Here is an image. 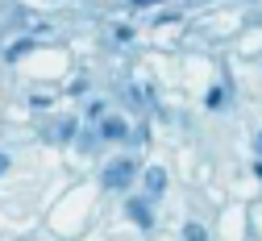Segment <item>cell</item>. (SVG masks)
Wrapping results in <instances>:
<instances>
[{"mask_svg": "<svg viewBox=\"0 0 262 241\" xmlns=\"http://www.w3.org/2000/svg\"><path fill=\"white\" fill-rule=\"evenodd\" d=\"M142 183H146V200H158L162 191H167V170H162V166H150L146 175H142Z\"/></svg>", "mask_w": 262, "mask_h": 241, "instance_id": "3", "label": "cell"}, {"mask_svg": "<svg viewBox=\"0 0 262 241\" xmlns=\"http://www.w3.org/2000/svg\"><path fill=\"white\" fill-rule=\"evenodd\" d=\"M146 5H158V0H134V9H146Z\"/></svg>", "mask_w": 262, "mask_h": 241, "instance_id": "12", "label": "cell"}, {"mask_svg": "<svg viewBox=\"0 0 262 241\" xmlns=\"http://www.w3.org/2000/svg\"><path fill=\"white\" fill-rule=\"evenodd\" d=\"M125 216L134 221L138 229H154V212H150V200L146 195H129L125 200Z\"/></svg>", "mask_w": 262, "mask_h": 241, "instance_id": "2", "label": "cell"}, {"mask_svg": "<svg viewBox=\"0 0 262 241\" xmlns=\"http://www.w3.org/2000/svg\"><path fill=\"white\" fill-rule=\"evenodd\" d=\"M254 150H258V158H262V129H258V137H254Z\"/></svg>", "mask_w": 262, "mask_h": 241, "instance_id": "11", "label": "cell"}, {"mask_svg": "<svg viewBox=\"0 0 262 241\" xmlns=\"http://www.w3.org/2000/svg\"><path fill=\"white\" fill-rule=\"evenodd\" d=\"M254 175H258V179H262V162H254Z\"/></svg>", "mask_w": 262, "mask_h": 241, "instance_id": "13", "label": "cell"}, {"mask_svg": "<svg viewBox=\"0 0 262 241\" xmlns=\"http://www.w3.org/2000/svg\"><path fill=\"white\" fill-rule=\"evenodd\" d=\"M9 162H13L9 154H0V175H5V170H9Z\"/></svg>", "mask_w": 262, "mask_h": 241, "instance_id": "10", "label": "cell"}, {"mask_svg": "<svg viewBox=\"0 0 262 241\" xmlns=\"http://www.w3.org/2000/svg\"><path fill=\"white\" fill-rule=\"evenodd\" d=\"M117 42H134V29H129V25H117Z\"/></svg>", "mask_w": 262, "mask_h": 241, "instance_id": "9", "label": "cell"}, {"mask_svg": "<svg viewBox=\"0 0 262 241\" xmlns=\"http://www.w3.org/2000/svg\"><path fill=\"white\" fill-rule=\"evenodd\" d=\"M134 175H138V162H134V158H113V162L100 170V187H108V191H125L129 183H134Z\"/></svg>", "mask_w": 262, "mask_h": 241, "instance_id": "1", "label": "cell"}, {"mask_svg": "<svg viewBox=\"0 0 262 241\" xmlns=\"http://www.w3.org/2000/svg\"><path fill=\"white\" fill-rule=\"evenodd\" d=\"M75 129H79V121H75V117H67V121H58L46 137H50V142H71V137H75Z\"/></svg>", "mask_w": 262, "mask_h": 241, "instance_id": "5", "label": "cell"}, {"mask_svg": "<svg viewBox=\"0 0 262 241\" xmlns=\"http://www.w3.org/2000/svg\"><path fill=\"white\" fill-rule=\"evenodd\" d=\"M100 137H104V142H125V137H129V125H125L121 117H104V121H100Z\"/></svg>", "mask_w": 262, "mask_h": 241, "instance_id": "4", "label": "cell"}, {"mask_svg": "<svg viewBox=\"0 0 262 241\" xmlns=\"http://www.w3.org/2000/svg\"><path fill=\"white\" fill-rule=\"evenodd\" d=\"M104 113H108L104 100H92V104H88V121H104Z\"/></svg>", "mask_w": 262, "mask_h": 241, "instance_id": "7", "label": "cell"}, {"mask_svg": "<svg viewBox=\"0 0 262 241\" xmlns=\"http://www.w3.org/2000/svg\"><path fill=\"white\" fill-rule=\"evenodd\" d=\"M204 104H208V108H221V104H225V92H221V87H212V92H208V100H204Z\"/></svg>", "mask_w": 262, "mask_h": 241, "instance_id": "8", "label": "cell"}, {"mask_svg": "<svg viewBox=\"0 0 262 241\" xmlns=\"http://www.w3.org/2000/svg\"><path fill=\"white\" fill-rule=\"evenodd\" d=\"M183 241H208V229H204L200 221H187V225H183Z\"/></svg>", "mask_w": 262, "mask_h": 241, "instance_id": "6", "label": "cell"}]
</instances>
